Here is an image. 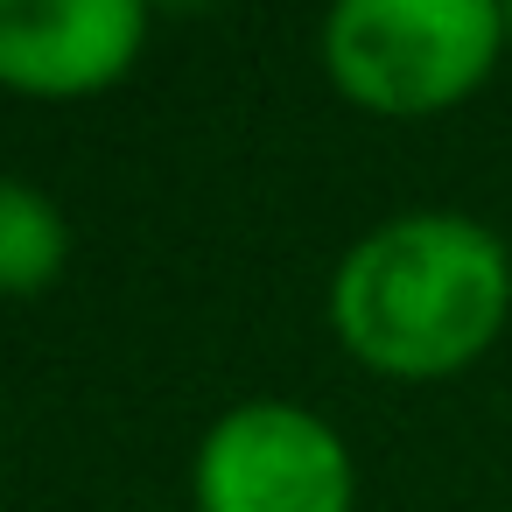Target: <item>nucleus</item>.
I'll list each match as a JSON object with an SVG mask.
<instances>
[{"label":"nucleus","instance_id":"obj_2","mask_svg":"<svg viewBox=\"0 0 512 512\" xmlns=\"http://www.w3.org/2000/svg\"><path fill=\"white\" fill-rule=\"evenodd\" d=\"M323 71L372 120L456 113L505 43V8L491 0H337L323 15Z\"/></svg>","mask_w":512,"mask_h":512},{"label":"nucleus","instance_id":"obj_1","mask_svg":"<svg viewBox=\"0 0 512 512\" xmlns=\"http://www.w3.org/2000/svg\"><path fill=\"white\" fill-rule=\"evenodd\" d=\"M512 323V246L470 211H400L330 274L337 344L400 386L470 372Z\"/></svg>","mask_w":512,"mask_h":512},{"label":"nucleus","instance_id":"obj_4","mask_svg":"<svg viewBox=\"0 0 512 512\" xmlns=\"http://www.w3.org/2000/svg\"><path fill=\"white\" fill-rule=\"evenodd\" d=\"M155 15L141 0H0V92L15 99H92L113 92Z\"/></svg>","mask_w":512,"mask_h":512},{"label":"nucleus","instance_id":"obj_6","mask_svg":"<svg viewBox=\"0 0 512 512\" xmlns=\"http://www.w3.org/2000/svg\"><path fill=\"white\" fill-rule=\"evenodd\" d=\"M505 43H512V8H505Z\"/></svg>","mask_w":512,"mask_h":512},{"label":"nucleus","instance_id":"obj_5","mask_svg":"<svg viewBox=\"0 0 512 512\" xmlns=\"http://www.w3.org/2000/svg\"><path fill=\"white\" fill-rule=\"evenodd\" d=\"M64 260H71L64 204L22 176H0V302L50 295Z\"/></svg>","mask_w":512,"mask_h":512},{"label":"nucleus","instance_id":"obj_3","mask_svg":"<svg viewBox=\"0 0 512 512\" xmlns=\"http://www.w3.org/2000/svg\"><path fill=\"white\" fill-rule=\"evenodd\" d=\"M197 512H358V463L344 435L302 400L225 407L190 456Z\"/></svg>","mask_w":512,"mask_h":512}]
</instances>
